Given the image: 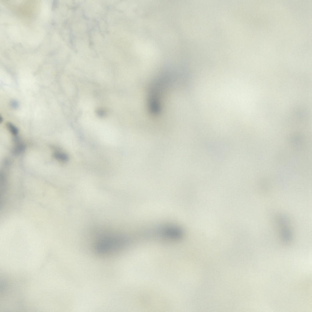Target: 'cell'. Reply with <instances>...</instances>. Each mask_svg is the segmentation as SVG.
<instances>
[{
  "mask_svg": "<svg viewBox=\"0 0 312 312\" xmlns=\"http://www.w3.org/2000/svg\"><path fill=\"white\" fill-rule=\"evenodd\" d=\"M126 243L124 236L118 235H110L103 236L97 242L95 251L101 255L112 254L123 247Z\"/></svg>",
  "mask_w": 312,
  "mask_h": 312,
  "instance_id": "cell-1",
  "label": "cell"
},
{
  "mask_svg": "<svg viewBox=\"0 0 312 312\" xmlns=\"http://www.w3.org/2000/svg\"><path fill=\"white\" fill-rule=\"evenodd\" d=\"M53 156L54 158L57 160L63 162L67 161L69 158V157L67 154L62 151L58 150L54 152L53 154Z\"/></svg>",
  "mask_w": 312,
  "mask_h": 312,
  "instance_id": "cell-2",
  "label": "cell"
},
{
  "mask_svg": "<svg viewBox=\"0 0 312 312\" xmlns=\"http://www.w3.org/2000/svg\"><path fill=\"white\" fill-rule=\"evenodd\" d=\"M6 126L11 134L14 136L17 135L19 130L11 122H8L6 123Z\"/></svg>",
  "mask_w": 312,
  "mask_h": 312,
  "instance_id": "cell-3",
  "label": "cell"
},
{
  "mask_svg": "<svg viewBox=\"0 0 312 312\" xmlns=\"http://www.w3.org/2000/svg\"><path fill=\"white\" fill-rule=\"evenodd\" d=\"M11 106L14 108H17L18 106V104L16 101H13L11 103Z\"/></svg>",
  "mask_w": 312,
  "mask_h": 312,
  "instance_id": "cell-4",
  "label": "cell"
}]
</instances>
